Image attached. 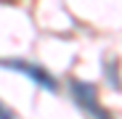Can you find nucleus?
Returning <instances> with one entry per match:
<instances>
[{"instance_id": "nucleus-2", "label": "nucleus", "mask_w": 122, "mask_h": 119, "mask_svg": "<svg viewBox=\"0 0 122 119\" xmlns=\"http://www.w3.org/2000/svg\"><path fill=\"white\" fill-rule=\"evenodd\" d=\"M72 87H74V95H77V101H80V106L82 109H88L96 119H109L106 116V111L98 106V98H96V90L90 87V85H82V82H72Z\"/></svg>"}, {"instance_id": "nucleus-3", "label": "nucleus", "mask_w": 122, "mask_h": 119, "mask_svg": "<svg viewBox=\"0 0 122 119\" xmlns=\"http://www.w3.org/2000/svg\"><path fill=\"white\" fill-rule=\"evenodd\" d=\"M0 119H19V116H16L8 106H3V103H0Z\"/></svg>"}, {"instance_id": "nucleus-1", "label": "nucleus", "mask_w": 122, "mask_h": 119, "mask_svg": "<svg viewBox=\"0 0 122 119\" xmlns=\"http://www.w3.org/2000/svg\"><path fill=\"white\" fill-rule=\"evenodd\" d=\"M3 66H8V69H13V71L27 74L35 85L45 87V90H56V79H53L45 69H40V66H32V64H27V61H3Z\"/></svg>"}]
</instances>
